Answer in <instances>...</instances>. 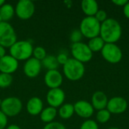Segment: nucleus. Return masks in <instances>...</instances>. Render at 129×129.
Here are the masks:
<instances>
[{
  "label": "nucleus",
  "instance_id": "obj_1",
  "mask_svg": "<svg viewBox=\"0 0 129 129\" xmlns=\"http://www.w3.org/2000/svg\"><path fill=\"white\" fill-rule=\"evenodd\" d=\"M100 36L105 43H115L122 36V26L114 18H107L101 23Z\"/></svg>",
  "mask_w": 129,
  "mask_h": 129
},
{
  "label": "nucleus",
  "instance_id": "obj_2",
  "mask_svg": "<svg viewBox=\"0 0 129 129\" xmlns=\"http://www.w3.org/2000/svg\"><path fill=\"white\" fill-rule=\"evenodd\" d=\"M33 46L29 41L17 40L9 48V54L17 60H27L33 56Z\"/></svg>",
  "mask_w": 129,
  "mask_h": 129
},
{
  "label": "nucleus",
  "instance_id": "obj_3",
  "mask_svg": "<svg viewBox=\"0 0 129 129\" xmlns=\"http://www.w3.org/2000/svg\"><path fill=\"white\" fill-rule=\"evenodd\" d=\"M85 71L84 63L74 58H69L67 62L63 66V73L65 77L73 82L80 80L83 77Z\"/></svg>",
  "mask_w": 129,
  "mask_h": 129
},
{
  "label": "nucleus",
  "instance_id": "obj_4",
  "mask_svg": "<svg viewBox=\"0 0 129 129\" xmlns=\"http://www.w3.org/2000/svg\"><path fill=\"white\" fill-rule=\"evenodd\" d=\"M79 30L87 39H93L100 36L101 23L94 17H85L80 23Z\"/></svg>",
  "mask_w": 129,
  "mask_h": 129
},
{
  "label": "nucleus",
  "instance_id": "obj_5",
  "mask_svg": "<svg viewBox=\"0 0 129 129\" xmlns=\"http://www.w3.org/2000/svg\"><path fill=\"white\" fill-rule=\"evenodd\" d=\"M0 109L7 117H14L21 112L23 103L17 97H8L2 100Z\"/></svg>",
  "mask_w": 129,
  "mask_h": 129
},
{
  "label": "nucleus",
  "instance_id": "obj_6",
  "mask_svg": "<svg viewBox=\"0 0 129 129\" xmlns=\"http://www.w3.org/2000/svg\"><path fill=\"white\" fill-rule=\"evenodd\" d=\"M17 41V33L8 22L0 23V45L5 48H10Z\"/></svg>",
  "mask_w": 129,
  "mask_h": 129
},
{
  "label": "nucleus",
  "instance_id": "obj_7",
  "mask_svg": "<svg viewBox=\"0 0 129 129\" xmlns=\"http://www.w3.org/2000/svg\"><path fill=\"white\" fill-rule=\"evenodd\" d=\"M71 54L73 58L82 63L90 61L93 57V52L91 51L88 45L82 42L72 44Z\"/></svg>",
  "mask_w": 129,
  "mask_h": 129
},
{
  "label": "nucleus",
  "instance_id": "obj_8",
  "mask_svg": "<svg viewBox=\"0 0 129 129\" xmlns=\"http://www.w3.org/2000/svg\"><path fill=\"white\" fill-rule=\"evenodd\" d=\"M15 14L23 20L30 19L36 11V6L33 2L30 0H20L17 2L15 7Z\"/></svg>",
  "mask_w": 129,
  "mask_h": 129
},
{
  "label": "nucleus",
  "instance_id": "obj_9",
  "mask_svg": "<svg viewBox=\"0 0 129 129\" xmlns=\"http://www.w3.org/2000/svg\"><path fill=\"white\" fill-rule=\"evenodd\" d=\"M101 54L104 60L110 63H117L122 58V51L115 43H106L101 50Z\"/></svg>",
  "mask_w": 129,
  "mask_h": 129
},
{
  "label": "nucleus",
  "instance_id": "obj_10",
  "mask_svg": "<svg viewBox=\"0 0 129 129\" xmlns=\"http://www.w3.org/2000/svg\"><path fill=\"white\" fill-rule=\"evenodd\" d=\"M66 98V94L64 91L60 88H53L49 89V91L47 92L46 94V101L49 107H54V108H59L61 107Z\"/></svg>",
  "mask_w": 129,
  "mask_h": 129
},
{
  "label": "nucleus",
  "instance_id": "obj_11",
  "mask_svg": "<svg viewBox=\"0 0 129 129\" xmlns=\"http://www.w3.org/2000/svg\"><path fill=\"white\" fill-rule=\"evenodd\" d=\"M42 68V62L32 57L25 61L23 70L26 76L29 79H33L40 74Z\"/></svg>",
  "mask_w": 129,
  "mask_h": 129
},
{
  "label": "nucleus",
  "instance_id": "obj_12",
  "mask_svg": "<svg viewBox=\"0 0 129 129\" xmlns=\"http://www.w3.org/2000/svg\"><path fill=\"white\" fill-rule=\"evenodd\" d=\"M63 81V75L58 70H48L44 76L45 84L48 88H49V89L60 88Z\"/></svg>",
  "mask_w": 129,
  "mask_h": 129
},
{
  "label": "nucleus",
  "instance_id": "obj_13",
  "mask_svg": "<svg viewBox=\"0 0 129 129\" xmlns=\"http://www.w3.org/2000/svg\"><path fill=\"white\" fill-rule=\"evenodd\" d=\"M19 67V61L10 54H6L0 58V73L12 75L17 71Z\"/></svg>",
  "mask_w": 129,
  "mask_h": 129
},
{
  "label": "nucleus",
  "instance_id": "obj_14",
  "mask_svg": "<svg viewBox=\"0 0 129 129\" xmlns=\"http://www.w3.org/2000/svg\"><path fill=\"white\" fill-rule=\"evenodd\" d=\"M128 107V103L122 97H114L108 101L107 110L111 114H120L124 113Z\"/></svg>",
  "mask_w": 129,
  "mask_h": 129
},
{
  "label": "nucleus",
  "instance_id": "obj_15",
  "mask_svg": "<svg viewBox=\"0 0 129 129\" xmlns=\"http://www.w3.org/2000/svg\"><path fill=\"white\" fill-rule=\"evenodd\" d=\"M73 107L75 113L81 118L88 119L94 114V107L91 103L86 101H79L73 104Z\"/></svg>",
  "mask_w": 129,
  "mask_h": 129
},
{
  "label": "nucleus",
  "instance_id": "obj_16",
  "mask_svg": "<svg viewBox=\"0 0 129 129\" xmlns=\"http://www.w3.org/2000/svg\"><path fill=\"white\" fill-rule=\"evenodd\" d=\"M44 104L42 100L39 97H33L28 100L26 105V109L27 113L33 116H36L40 115L41 112L42 111Z\"/></svg>",
  "mask_w": 129,
  "mask_h": 129
},
{
  "label": "nucleus",
  "instance_id": "obj_17",
  "mask_svg": "<svg viewBox=\"0 0 129 129\" xmlns=\"http://www.w3.org/2000/svg\"><path fill=\"white\" fill-rule=\"evenodd\" d=\"M91 105L94 110H101L104 109H107V106L108 104V98L106 94L103 91H98L94 93L91 97Z\"/></svg>",
  "mask_w": 129,
  "mask_h": 129
},
{
  "label": "nucleus",
  "instance_id": "obj_18",
  "mask_svg": "<svg viewBox=\"0 0 129 129\" xmlns=\"http://www.w3.org/2000/svg\"><path fill=\"white\" fill-rule=\"evenodd\" d=\"M81 8L86 17H94L99 10L98 4L95 0H83Z\"/></svg>",
  "mask_w": 129,
  "mask_h": 129
},
{
  "label": "nucleus",
  "instance_id": "obj_19",
  "mask_svg": "<svg viewBox=\"0 0 129 129\" xmlns=\"http://www.w3.org/2000/svg\"><path fill=\"white\" fill-rule=\"evenodd\" d=\"M57 116V110L56 108L49 106L44 108L39 115L41 121L45 124L54 122Z\"/></svg>",
  "mask_w": 129,
  "mask_h": 129
},
{
  "label": "nucleus",
  "instance_id": "obj_20",
  "mask_svg": "<svg viewBox=\"0 0 129 129\" xmlns=\"http://www.w3.org/2000/svg\"><path fill=\"white\" fill-rule=\"evenodd\" d=\"M15 14L14 7L10 3H5L0 8V16L2 21L8 22Z\"/></svg>",
  "mask_w": 129,
  "mask_h": 129
},
{
  "label": "nucleus",
  "instance_id": "obj_21",
  "mask_svg": "<svg viewBox=\"0 0 129 129\" xmlns=\"http://www.w3.org/2000/svg\"><path fill=\"white\" fill-rule=\"evenodd\" d=\"M74 113V107L71 104H63L57 110V115L63 119H68L71 118Z\"/></svg>",
  "mask_w": 129,
  "mask_h": 129
},
{
  "label": "nucleus",
  "instance_id": "obj_22",
  "mask_svg": "<svg viewBox=\"0 0 129 129\" xmlns=\"http://www.w3.org/2000/svg\"><path fill=\"white\" fill-rule=\"evenodd\" d=\"M41 62L42 67L48 70H57L59 67V63L57 60V57L54 55L47 54V56Z\"/></svg>",
  "mask_w": 129,
  "mask_h": 129
},
{
  "label": "nucleus",
  "instance_id": "obj_23",
  "mask_svg": "<svg viewBox=\"0 0 129 129\" xmlns=\"http://www.w3.org/2000/svg\"><path fill=\"white\" fill-rule=\"evenodd\" d=\"M105 44H106L105 42L99 36H97V37L89 39L87 45L92 52H98L100 51H101V50L103 49Z\"/></svg>",
  "mask_w": 129,
  "mask_h": 129
},
{
  "label": "nucleus",
  "instance_id": "obj_24",
  "mask_svg": "<svg viewBox=\"0 0 129 129\" xmlns=\"http://www.w3.org/2000/svg\"><path fill=\"white\" fill-rule=\"evenodd\" d=\"M13 82L12 75L0 73V88H6Z\"/></svg>",
  "mask_w": 129,
  "mask_h": 129
},
{
  "label": "nucleus",
  "instance_id": "obj_25",
  "mask_svg": "<svg viewBox=\"0 0 129 129\" xmlns=\"http://www.w3.org/2000/svg\"><path fill=\"white\" fill-rule=\"evenodd\" d=\"M110 117H111V113L107 109L99 110L97 113V116H96L97 121L100 123L107 122L110 120Z\"/></svg>",
  "mask_w": 129,
  "mask_h": 129
},
{
  "label": "nucleus",
  "instance_id": "obj_26",
  "mask_svg": "<svg viewBox=\"0 0 129 129\" xmlns=\"http://www.w3.org/2000/svg\"><path fill=\"white\" fill-rule=\"evenodd\" d=\"M46 56H47V52H46V50L43 47L37 46L36 48H33V57L42 61Z\"/></svg>",
  "mask_w": 129,
  "mask_h": 129
},
{
  "label": "nucleus",
  "instance_id": "obj_27",
  "mask_svg": "<svg viewBox=\"0 0 129 129\" xmlns=\"http://www.w3.org/2000/svg\"><path fill=\"white\" fill-rule=\"evenodd\" d=\"M82 37H83V36L81 33V31L79 30V29H76L71 32L70 36V39L73 44L78 43V42H81Z\"/></svg>",
  "mask_w": 129,
  "mask_h": 129
},
{
  "label": "nucleus",
  "instance_id": "obj_28",
  "mask_svg": "<svg viewBox=\"0 0 129 129\" xmlns=\"http://www.w3.org/2000/svg\"><path fill=\"white\" fill-rule=\"evenodd\" d=\"M79 129H99L97 122L91 119H88L85 121L80 126Z\"/></svg>",
  "mask_w": 129,
  "mask_h": 129
},
{
  "label": "nucleus",
  "instance_id": "obj_29",
  "mask_svg": "<svg viewBox=\"0 0 129 129\" xmlns=\"http://www.w3.org/2000/svg\"><path fill=\"white\" fill-rule=\"evenodd\" d=\"M42 129H67L65 125L58 122H52L46 124Z\"/></svg>",
  "mask_w": 129,
  "mask_h": 129
},
{
  "label": "nucleus",
  "instance_id": "obj_30",
  "mask_svg": "<svg viewBox=\"0 0 129 129\" xmlns=\"http://www.w3.org/2000/svg\"><path fill=\"white\" fill-rule=\"evenodd\" d=\"M94 17L101 23L107 19V14L104 10H98V11L94 15Z\"/></svg>",
  "mask_w": 129,
  "mask_h": 129
},
{
  "label": "nucleus",
  "instance_id": "obj_31",
  "mask_svg": "<svg viewBox=\"0 0 129 129\" xmlns=\"http://www.w3.org/2000/svg\"><path fill=\"white\" fill-rule=\"evenodd\" d=\"M56 57H57V60L59 65H62V66H63L67 62V60H69L67 54L66 53H63V52L59 53Z\"/></svg>",
  "mask_w": 129,
  "mask_h": 129
},
{
  "label": "nucleus",
  "instance_id": "obj_32",
  "mask_svg": "<svg viewBox=\"0 0 129 129\" xmlns=\"http://www.w3.org/2000/svg\"><path fill=\"white\" fill-rule=\"evenodd\" d=\"M8 125V117L0 110V129H5Z\"/></svg>",
  "mask_w": 129,
  "mask_h": 129
},
{
  "label": "nucleus",
  "instance_id": "obj_33",
  "mask_svg": "<svg viewBox=\"0 0 129 129\" xmlns=\"http://www.w3.org/2000/svg\"><path fill=\"white\" fill-rule=\"evenodd\" d=\"M127 0H113V3H114L116 5L118 6H125L127 4Z\"/></svg>",
  "mask_w": 129,
  "mask_h": 129
},
{
  "label": "nucleus",
  "instance_id": "obj_34",
  "mask_svg": "<svg viewBox=\"0 0 129 129\" xmlns=\"http://www.w3.org/2000/svg\"><path fill=\"white\" fill-rule=\"evenodd\" d=\"M123 12L125 16L129 19V2H128L127 4L123 7Z\"/></svg>",
  "mask_w": 129,
  "mask_h": 129
},
{
  "label": "nucleus",
  "instance_id": "obj_35",
  "mask_svg": "<svg viewBox=\"0 0 129 129\" xmlns=\"http://www.w3.org/2000/svg\"><path fill=\"white\" fill-rule=\"evenodd\" d=\"M6 48L2 45H0V58L5 57L6 55Z\"/></svg>",
  "mask_w": 129,
  "mask_h": 129
},
{
  "label": "nucleus",
  "instance_id": "obj_36",
  "mask_svg": "<svg viewBox=\"0 0 129 129\" xmlns=\"http://www.w3.org/2000/svg\"><path fill=\"white\" fill-rule=\"evenodd\" d=\"M5 129H22L19 125H15V124H12V125H10L8 126H7V128Z\"/></svg>",
  "mask_w": 129,
  "mask_h": 129
},
{
  "label": "nucleus",
  "instance_id": "obj_37",
  "mask_svg": "<svg viewBox=\"0 0 129 129\" xmlns=\"http://www.w3.org/2000/svg\"><path fill=\"white\" fill-rule=\"evenodd\" d=\"M5 3V2L4 0H0V8H1Z\"/></svg>",
  "mask_w": 129,
  "mask_h": 129
},
{
  "label": "nucleus",
  "instance_id": "obj_38",
  "mask_svg": "<svg viewBox=\"0 0 129 129\" xmlns=\"http://www.w3.org/2000/svg\"><path fill=\"white\" fill-rule=\"evenodd\" d=\"M108 129H119V128H116V127H112V128H108Z\"/></svg>",
  "mask_w": 129,
  "mask_h": 129
},
{
  "label": "nucleus",
  "instance_id": "obj_39",
  "mask_svg": "<svg viewBox=\"0 0 129 129\" xmlns=\"http://www.w3.org/2000/svg\"><path fill=\"white\" fill-rule=\"evenodd\" d=\"M2 100L0 98V107H1V105H2Z\"/></svg>",
  "mask_w": 129,
  "mask_h": 129
},
{
  "label": "nucleus",
  "instance_id": "obj_40",
  "mask_svg": "<svg viewBox=\"0 0 129 129\" xmlns=\"http://www.w3.org/2000/svg\"><path fill=\"white\" fill-rule=\"evenodd\" d=\"M1 22H2V17H1V16H0V23Z\"/></svg>",
  "mask_w": 129,
  "mask_h": 129
}]
</instances>
